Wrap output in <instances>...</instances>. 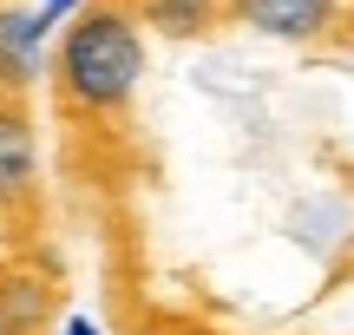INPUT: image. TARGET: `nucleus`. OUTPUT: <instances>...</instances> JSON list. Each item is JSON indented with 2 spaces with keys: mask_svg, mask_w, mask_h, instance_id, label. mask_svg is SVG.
I'll return each mask as SVG.
<instances>
[{
  "mask_svg": "<svg viewBox=\"0 0 354 335\" xmlns=\"http://www.w3.org/2000/svg\"><path fill=\"white\" fill-rule=\"evenodd\" d=\"M138 79H145V26L125 0L86 7L66 26L53 86H59V105L73 118H118L138 92Z\"/></svg>",
  "mask_w": 354,
  "mask_h": 335,
  "instance_id": "1",
  "label": "nucleus"
},
{
  "mask_svg": "<svg viewBox=\"0 0 354 335\" xmlns=\"http://www.w3.org/2000/svg\"><path fill=\"white\" fill-rule=\"evenodd\" d=\"M342 0H230V20L269 39H315L335 26Z\"/></svg>",
  "mask_w": 354,
  "mask_h": 335,
  "instance_id": "2",
  "label": "nucleus"
},
{
  "mask_svg": "<svg viewBox=\"0 0 354 335\" xmlns=\"http://www.w3.org/2000/svg\"><path fill=\"white\" fill-rule=\"evenodd\" d=\"M125 7L138 13V26L165 39H203L230 20V0H125Z\"/></svg>",
  "mask_w": 354,
  "mask_h": 335,
  "instance_id": "6",
  "label": "nucleus"
},
{
  "mask_svg": "<svg viewBox=\"0 0 354 335\" xmlns=\"http://www.w3.org/2000/svg\"><path fill=\"white\" fill-rule=\"evenodd\" d=\"M39 46H46V20L20 7H0V92L20 99L39 79Z\"/></svg>",
  "mask_w": 354,
  "mask_h": 335,
  "instance_id": "5",
  "label": "nucleus"
},
{
  "mask_svg": "<svg viewBox=\"0 0 354 335\" xmlns=\"http://www.w3.org/2000/svg\"><path fill=\"white\" fill-rule=\"evenodd\" d=\"M33 178H39V145H33V125L13 99H0V210L26 204L33 197Z\"/></svg>",
  "mask_w": 354,
  "mask_h": 335,
  "instance_id": "3",
  "label": "nucleus"
},
{
  "mask_svg": "<svg viewBox=\"0 0 354 335\" xmlns=\"http://www.w3.org/2000/svg\"><path fill=\"white\" fill-rule=\"evenodd\" d=\"M53 316V276L33 263H7L0 270V335H39Z\"/></svg>",
  "mask_w": 354,
  "mask_h": 335,
  "instance_id": "4",
  "label": "nucleus"
},
{
  "mask_svg": "<svg viewBox=\"0 0 354 335\" xmlns=\"http://www.w3.org/2000/svg\"><path fill=\"white\" fill-rule=\"evenodd\" d=\"M66 13H79V0H39V20H46V26L66 20Z\"/></svg>",
  "mask_w": 354,
  "mask_h": 335,
  "instance_id": "7",
  "label": "nucleus"
},
{
  "mask_svg": "<svg viewBox=\"0 0 354 335\" xmlns=\"http://www.w3.org/2000/svg\"><path fill=\"white\" fill-rule=\"evenodd\" d=\"M59 335H99V329H92L86 316H66V329H59Z\"/></svg>",
  "mask_w": 354,
  "mask_h": 335,
  "instance_id": "8",
  "label": "nucleus"
}]
</instances>
